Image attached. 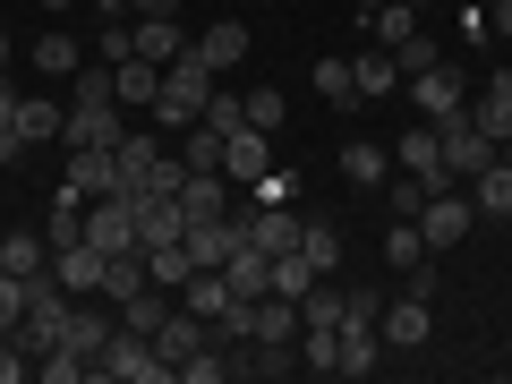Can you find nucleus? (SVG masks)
Returning a JSON list of instances; mask_svg holds the SVG:
<instances>
[{
    "label": "nucleus",
    "instance_id": "obj_41",
    "mask_svg": "<svg viewBox=\"0 0 512 384\" xmlns=\"http://www.w3.org/2000/svg\"><path fill=\"white\" fill-rule=\"evenodd\" d=\"M282 111H291V103H282V94H274V86H256V94H248V120H256V128H265V137H274V128H282Z\"/></svg>",
    "mask_w": 512,
    "mask_h": 384
},
{
    "label": "nucleus",
    "instance_id": "obj_20",
    "mask_svg": "<svg viewBox=\"0 0 512 384\" xmlns=\"http://www.w3.org/2000/svg\"><path fill=\"white\" fill-rule=\"evenodd\" d=\"M342 180H350V188H384V180H393V146L350 137V146H342Z\"/></svg>",
    "mask_w": 512,
    "mask_h": 384
},
{
    "label": "nucleus",
    "instance_id": "obj_12",
    "mask_svg": "<svg viewBox=\"0 0 512 384\" xmlns=\"http://www.w3.org/2000/svg\"><path fill=\"white\" fill-rule=\"evenodd\" d=\"M410 103H419V120H453V111H470V103H461V69L436 60L427 77H410Z\"/></svg>",
    "mask_w": 512,
    "mask_h": 384
},
{
    "label": "nucleus",
    "instance_id": "obj_31",
    "mask_svg": "<svg viewBox=\"0 0 512 384\" xmlns=\"http://www.w3.org/2000/svg\"><path fill=\"white\" fill-rule=\"evenodd\" d=\"M111 308H120V325H128V333H154V325H163V316H171V299H163V291H154V282H146V291L111 299Z\"/></svg>",
    "mask_w": 512,
    "mask_h": 384
},
{
    "label": "nucleus",
    "instance_id": "obj_19",
    "mask_svg": "<svg viewBox=\"0 0 512 384\" xmlns=\"http://www.w3.org/2000/svg\"><path fill=\"white\" fill-rule=\"evenodd\" d=\"M180 214H188V222L231 214V180H222V171H188V180H180Z\"/></svg>",
    "mask_w": 512,
    "mask_h": 384
},
{
    "label": "nucleus",
    "instance_id": "obj_3",
    "mask_svg": "<svg viewBox=\"0 0 512 384\" xmlns=\"http://www.w3.org/2000/svg\"><path fill=\"white\" fill-rule=\"evenodd\" d=\"M436 146H444V171H453L461 188H470L478 171H487L495 154H504V146H495V137H487V128L470 120V111H453V120H436Z\"/></svg>",
    "mask_w": 512,
    "mask_h": 384
},
{
    "label": "nucleus",
    "instance_id": "obj_36",
    "mask_svg": "<svg viewBox=\"0 0 512 384\" xmlns=\"http://www.w3.org/2000/svg\"><path fill=\"white\" fill-rule=\"evenodd\" d=\"M69 103H120V86H111V60H86V69L69 77Z\"/></svg>",
    "mask_w": 512,
    "mask_h": 384
},
{
    "label": "nucleus",
    "instance_id": "obj_23",
    "mask_svg": "<svg viewBox=\"0 0 512 384\" xmlns=\"http://www.w3.org/2000/svg\"><path fill=\"white\" fill-rule=\"evenodd\" d=\"M52 282H60V291H103V248H86V239L60 248L52 256Z\"/></svg>",
    "mask_w": 512,
    "mask_h": 384
},
{
    "label": "nucleus",
    "instance_id": "obj_35",
    "mask_svg": "<svg viewBox=\"0 0 512 384\" xmlns=\"http://www.w3.org/2000/svg\"><path fill=\"white\" fill-rule=\"evenodd\" d=\"M316 94H325L333 111H350V103H359V77H350V60H316Z\"/></svg>",
    "mask_w": 512,
    "mask_h": 384
},
{
    "label": "nucleus",
    "instance_id": "obj_2",
    "mask_svg": "<svg viewBox=\"0 0 512 384\" xmlns=\"http://www.w3.org/2000/svg\"><path fill=\"white\" fill-rule=\"evenodd\" d=\"M94 376L103 384H171V367H163V350H154V333H111L103 342V359H94Z\"/></svg>",
    "mask_w": 512,
    "mask_h": 384
},
{
    "label": "nucleus",
    "instance_id": "obj_15",
    "mask_svg": "<svg viewBox=\"0 0 512 384\" xmlns=\"http://www.w3.org/2000/svg\"><path fill=\"white\" fill-rule=\"evenodd\" d=\"M231 248H248V231H239V214L188 222V256H197V265H231Z\"/></svg>",
    "mask_w": 512,
    "mask_h": 384
},
{
    "label": "nucleus",
    "instance_id": "obj_8",
    "mask_svg": "<svg viewBox=\"0 0 512 384\" xmlns=\"http://www.w3.org/2000/svg\"><path fill=\"white\" fill-rule=\"evenodd\" d=\"M393 163H402V171H419L427 188H461L453 171H444V146H436V120H419V128H402V137H393Z\"/></svg>",
    "mask_w": 512,
    "mask_h": 384
},
{
    "label": "nucleus",
    "instance_id": "obj_42",
    "mask_svg": "<svg viewBox=\"0 0 512 384\" xmlns=\"http://www.w3.org/2000/svg\"><path fill=\"white\" fill-rule=\"evenodd\" d=\"M18 316H26V282L0 274V333H18Z\"/></svg>",
    "mask_w": 512,
    "mask_h": 384
},
{
    "label": "nucleus",
    "instance_id": "obj_52",
    "mask_svg": "<svg viewBox=\"0 0 512 384\" xmlns=\"http://www.w3.org/2000/svg\"><path fill=\"white\" fill-rule=\"evenodd\" d=\"M504 163H512V137H504Z\"/></svg>",
    "mask_w": 512,
    "mask_h": 384
},
{
    "label": "nucleus",
    "instance_id": "obj_37",
    "mask_svg": "<svg viewBox=\"0 0 512 384\" xmlns=\"http://www.w3.org/2000/svg\"><path fill=\"white\" fill-rule=\"evenodd\" d=\"M205 128H222V137H231V128H248V94L214 86V94H205Z\"/></svg>",
    "mask_w": 512,
    "mask_h": 384
},
{
    "label": "nucleus",
    "instance_id": "obj_34",
    "mask_svg": "<svg viewBox=\"0 0 512 384\" xmlns=\"http://www.w3.org/2000/svg\"><path fill=\"white\" fill-rule=\"evenodd\" d=\"M299 325H342V291H333L325 274H316L308 291H299Z\"/></svg>",
    "mask_w": 512,
    "mask_h": 384
},
{
    "label": "nucleus",
    "instance_id": "obj_4",
    "mask_svg": "<svg viewBox=\"0 0 512 384\" xmlns=\"http://www.w3.org/2000/svg\"><path fill=\"white\" fill-rule=\"evenodd\" d=\"M86 248H103V256L137 248V205H128V188H111V197L86 205Z\"/></svg>",
    "mask_w": 512,
    "mask_h": 384
},
{
    "label": "nucleus",
    "instance_id": "obj_43",
    "mask_svg": "<svg viewBox=\"0 0 512 384\" xmlns=\"http://www.w3.org/2000/svg\"><path fill=\"white\" fill-rule=\"evenodd\" d=\"M256 205H291V171H265L256 180Z\"/></svg>",
    "mask_w": 512,
    "mask_h": 384
},
{
    "label": "nucleus",
    "instance_id": "obj_29",
    "mask_svg": "<svg viewBox=\"0 0 512 384\" xmlns=\"http://www.w3.org/2000/svg\"><path fill=\"white\" fill-rule=\"evenodd\" d=\"M146 274H154V291H180V282L197 274V256H188V239H163V248H146Z\"/></svg>",
    "mask_w": 512,
    "mask_h": 384
},
{
    "label": "nucleus",
    "instance_id": "obj_28",
    "mask_svg": "<svg viewBox=\"0 0 512 384\" xmlns=\"http://www.w3.org/2000/svg\"><path fill=\"white\" fill-rule=\"evenodd\" d=\"M0 274L43 282V274H52V265H43V239H35V231H9V239H0Z\"/></svg>",
    "mask_w": 512,
    "mask_h": 384
},
{
    "label": "nucleus",
    "instance_id": "obj_38",
    "mask_svg": "<svg viewBox=\"0 0 512 384\" xmlns=\"http://www.w3.org/2000/svg\"><path fill=\"white\" fill-rule=\"evenodd\" d=\"M180 163H188V171H222V128L197 120V128H188V154H180Z\"/></svg>",
    "mask_w": 512,
    "mask_h": 384
},
{
    "label": "nucleus",
    "instance_id": "obj_16",
    "mask_svg": "<svg viewBox=\"0 0 512 384\" xmlns=\"http://www.w3.org/2000/svg\"><path fill=\"white\" fill-rule=\"evenodd\" d=\"M376 367H384V325H342L333 376H376Z\"/></svg>",
    "mask_w": 512,
    "mask_h": 384
},
{
    "label": "nucleus",
    "instance_id": "obj_18",
    "mask_svg": "<svg viewBox=\"0 0 512 384\" xmlns=\"http://www.w3.org/2000/svg\"><path fill=\"white\" fill-rule=\"evenodd\" d=\"M69 188H77V197H111V188H120V163H111V146H77L69 154Z\"/></svg>",
    "mask_w": 512,
    "mask_h": 384
},
{
    "label": "nucleus",
    "instance_id": "obj_48",
    "mask_svg": "<svg viewBox=\"0 0 512 384\" xmlns=\"http://www.w3.org/2000/svg\"><path fill=\"white\" fill-rule=\"evenodd\" d=\"M9 60H18V43H9V26H0V69H9Z\"/></svg>",
    "mask_w": 512,
    "mask_h": 384
},
{
    "label": "nucleus",
    "instance_id": "obj_44",
    "mask_svg": "<svg viewBox=\"0 0 512 384\" xmlns=\"http://www.w3.org/2000/svg\"><path fill=\"white\" fill-rule=\"evenodd\" d=\"M128 18H180V0H128Z\"/></svg>",
    "mask_w": 512,
    "mask_h": 384
},
{
    "label": "nucleus",
    "instance_id": "obj_21",
    "mask_svg": "<svg viewBox=\"0 0 512 384\" xmlns=\"http://www.w3.org/2000/svg\"><path fill=\"white\" fill-rule=\"evenodd\" d=\"M470 120L487 128L495 146H504V137H512V69H495L487 86H478V103H470Z\"/></svg>",
    "mask_w": 512,
    "mask_h": 384
},
{
    "label": "nucleus",
    "instance_id": "obj_14",
    "mask_svg": "<svg viewBox=\"0 0 512 384\" xmlns=\"http://www.w3.org/2000/svg\"><path fill=\"white\" fill-rule=\"evenodd\" d=\"M188 43H197V60H205V69H239V60H248V26H239V18H214V26H197V35H188Z\"/></svg>",
    "mask_w": 512,
    "mask_h": 384
},
{
    "label": "nucleus",
    "instance_id": "obj_40",
    "mask_svg": "<svg viewBox=\"0 0 512 384\" xmlns=\"http://www.w3.org/2000/svg\"><path fill=\"white\" fill-rule=\"evenodd\" d=\"M308 282H316V265H308L299 248H291V256H274V291H282V299H299Z\"/></svg>",
    "mask_w": 512,
    "mask_h": 384
},
{
    "label": "nucleus",
    "instance_id": "obj_1",
    "mask_svg": "<svg viewBox=\"0 0 512 384\" xmlns=\"http://www.w3.org/2000/svg\"><path fill=\"white\" fill-rule=\"evenodd\" d=\"M214 86H222V77L205 69V60H197V43H188V52L163 69V94H154V120H163V128H197V120H205V94H214Z\"/></svg>",
    "mask_w": 512,
    "mask_h": 384
},
{
    "label": "nucleus",
    "instance_id": "obj_27",
    "mask_svg": "<svg viewBox=\"0 0 512 384\" xmlns=\"http://www.w3.org/2000/svg\"><path fill=\"white\" fill-rule=\"evenodd\" d=\"M470 205H478V214H504V222H512V163H504V154H495V163L470 180Z\"/></svg>",
    "mask_w": 512,
    "mask_h": 384
},
{
    "label": "nucleus",
    "instance_id": "obj_7",
    "mask_svg": "<svg viewBox=\"0 0 512 384\" xmlns=\"http://www.w3.org/2000/svg\"><path fill=\"white\" fill-rule=\"evenodd\" d=\"M384 350H419L427 333H436V308H427V291H402V299H384Z\"/></svg>",
    "mask_w": 512,
    "mask_h": 384
},
{
    "label": "nucleus",
    "instance_id": "obj_10",
    "mask_svg": "<svg viewBox=\"0 0 512 384\" xmlns=\"http://www.w3.org/2000/svg\"><path fill=\"white\" fill-rule=\"evenodd\" d=\"M128 128H120V103H69V120H60V146H120Z\"/></svg>",
    "mask_w": 512,
    "mask_h": 384
},
{
    "label": "nucleus",
    "instance_id": "obj_49",
    "mask_svg": "<svg viewBox=\"0 0 512 384\" xmlns=\"http://www.w3.org/2000/svg\"><path fill=\"white\" fill-rule=\"evenodd\" d=\"M94 9H103V18H120V9H128V0H94Z\"/></svg>",
    "mask_w": 512,
    "mask_h": 384
},
{
    "label": "nucleus",
    "instance_id": "obj_45",
    "mask_svg": "<svg viewBox=\"0 0 512 384\" xmlns=\"http://www.w3.org/2000/svg\"><path fill=\"white\" fill-rule=\"evenodd\" d=\"M26 154V137H18V120H0V163H18Z\"/></svg>",
    "mask_w": 512,
    "mask_h": 384
},
{
    "label": "nucleus",
    "instance_id": "obj_11",
    "mask_svg": "<svg viewBox=\"0 0 512 384\" xmlns=\"http://www.w3.org/2000/svg\"><path fill=\"white\" fill-rule=\"evenodd\" d=\"M128 52L154 60V69H171V60L188 52V26L180 18H128Z\"/></svg>",
    "mask_w": 512,
    "mask_h": 384
},
{
    "label": "nucleus",
    "instance_id": "obj_6",
    "mask_svg": "<svg viewBox=\"0 0 512 384\" xmlns=\"http://www.w3.org/2000/svg\"><path fill=\"white\" fill-rule=\"evenodd\" d=\"M154 350H163V367H171V384H180V367L197 359V350H214V325H205V316H188V308H171L163 325H154Z\"/></svg>",
    "mask_w": 512,
    "mask_h": 384
},
{
    "label": "nucleus",
    "instance_id": "obj_39",
    "mask_svg": "<svg viewBox=\"0 0 512 384\" xmlns=\"http://www.w3.org/2000/svg\"><path fill=\"white\" fill-rule=\"evenodd\" d=\"M393 60H402V77H427V69L444 60V43H436V35H410V43H393Z\"/></svg>",
    "mask_w": 512,
    "mask_h": 384
},
{
    "label": "nucleus",
    "instance_id": "obj_13",
    "mask_svg": "<svg viewBox=\"0 0 512 384\" xmlns=\"http://www.w3.org/2000/svg\"><path fill=\"white\" fill-rule=\"evenodd\" d=\"M427 239H419V222H384V265H393V274H410V291H436V282H427Z\"/></svg>",
    "mask_w": 512,
    "mask_h": 384
},
{
    "label": "nucleus",
    "instance_id": "obj_17",
    "mask_svg": "<svg viewBox=\"0 0 512 384\" xmlns=\"http://www.w3.org/2000/svg\"><path fill=\"white\" fill-rule=\"evenodd\" d=\"M111 316L103 308H69V333H60V350H69V359H86V376H94V359H103V342H111Z\"/></svg>",
    "mask_w": 512,
    "mask_h": 384
},
{
    "label": "nucleus",
    "instance_id": "obj_33",
    "mask_svg": "<svg viewBox=\"0 0 512 384\" xmlns=\"http://www.w3.org/2000/svg\"><path fill=\"white\" fill-rule=\"evenodd\" d=\"M299 256H308L316 274H333V265H342V231H333V222H299Z\"/></svg>",
    "mask_w": 512,
    "mask_h": 384
},
{
    "label": "nucleus",
    "instance_id": "obj_46",
    "mask_svg": "<svg viewBox=\"0 0 512 384\" xmlns=\"http://www.w3.org/2000/svg\"><path fill=\"white\" fill-rule=\"evenodd\" d=\"M0 120H18V86H9V69H0Z\"/></svg>",
    "mask_w": 512,
    "mask_h": 384
},
{
    "label": "nucleus",
    "instance_id": "obj_9",
    "mask_svg": "<svg viewBox=\"0 0 512 384\" xmlns=\"http://www.w3.org/2000/svg\"><path fill=\"white\" fill-rule=\"evenodd\" d=\"M265 171H274V146H265V128H231V137H222V180H239V188H256L265 180Z\"/></svg>",
    "mask_w": 512,
    "mask_h": 384
},
{
    "label": "nucleus",
    "instance_id": "obj_25",
    "mask_svg": "<svg viewBox=\"0 0 512 384\" xmlns=\"http://www.w3.org/2000/svg\"><path fill=\"white\" fill-rule=\"evenodd\" d=\"M350 77H359V103H367V94H393V86H402V60L384 52V43H367V52L350 60Z\"/></svg>",
    "mask_w": 512,
    "mask_h": 384
},
{
    "label": "nucleus",
    "instance_id": "obj_24",
    "mask_svg": "<svg viewBox=\"0 0 512 384\" xmlns=\"http://www.w3.org/2000/svg\"><path fill=\"white\" fill-rule=\"evenodd\" d=\"M111 86H120V103H137V111H154V94H163V69L154 60H111Z\"/></svg>",
    "mask_w": 512,
    "mask_h": 384
},
{
    "label": "nucleus",
    "instance_id": "obj_32",
    "mask_svg": "<svg viewBox=\"0 0 512 384\" xmlns=\"http://www.w3.org/2000/svg\"><path fill=\"white\" fill-rule=\"evenodd\" d=\"M367 35H376L384 52H393V43H410V35H419V9H410V0H384L376 18H367Z\"/></svg>",
    "mask_w": 512,
    "mask_h": 384
},
{
    "label": "nucleus",
    "instance_id": "obj_51",
    "mask_svg": "<svg viewBox=\"0 0 512 384\" xmlns=\"http://www.w3.org/2000/svg\"><path fill=\"white\" fill-rule=\"evenodd\" d=\"M410 9H436V0H410Z\"/></svg>",
    "mask_w": 512,
    "mask_h": 384
},
{
    "label": "nucleus",
    "instance_id": "obj_22",
    "mask_svg": "<svg viewBox=\"0 0 512 384\" xmlns=\"http://www.w3.org/2000/svg\"><path fill=\"white\" fill-rule=\"evenodd\" d=\"M180 308H188V316H205V325L231 308V282H222V265H197V274L180 282Z\"/></svg>",
    "mask_w": 512,
    "mask_h": 384
},
{
    "label": "nucleus",
    "instance_id": "obj_47",
    "mask_svg": "<svg viewBox=\"0 0 512 384\" xmlns=\"http://www.w3.org/2000/svg\"><path fill=\"white\" fill-rule=\"evenodd\" d=\"M487 26H495V35H512V0H495V18H487Z\"/></svg>",
    "mask_w": 512,
    "mask_h": 384
},
{
    "label": "nucleus",
    "instance_id": "obj_5",
    "mask_svg": "<svg viewBox=\"0 0 512 384\" xmlns=\"http://www.w3.org/2000/svg\"><path fill=\"white\" fill-rule=\"evenodd\" d=\"M478 222V205H470V188H436L427 197V214H419V239L427 248H461V231Z\"/></svg>",
    "mask_w": 512,
    "mask_h": 384
},
{
    "label": "nucleus",
    "instance_id": "obj_26",
    "mask_svg": "<svg viewBox=\"0 0 512 384\" xmlns=\"http://www.w3.org/2000/svg\"><path fill=\"white\" fill-rule=\"evenodd\" d=\"M60 120H69V103H43V94H18V137L26 146H52Z\"/></svg>",
    "mask_w": 512,
    "mask_h": 384
},
{
    "label": "nucleus",
    "instance_id": "obj_30",
    "mask_svg": "<svg viewBox=\"0 0 512 384\" xmlns=\"http://www.w3.org/2000/svg\"><path fill=\"white\" fill-rule=\"evenodd\" d=\"M35 69H43V77H77V69H86V43H77V35H60V26H52V35L35 43Z\"/></svg>",
    "mask_w": 512,
    "mask_h": 384
},
{
    "label": "nucleus",
    "instance_id": "obj_50",
    "mask_svg": "<svg viewBox=\"0 0 512 384\" xmlns=\"http://www.w3.org/2000/svg\"><path fill=\"white\" fill-rule=\"evenodd\" d=\"M43 9H52V18H60V9H77V0H43Z\"/></svg>",
    "mask_w": 512,
    "mask_h": 384
}]
</instances>
